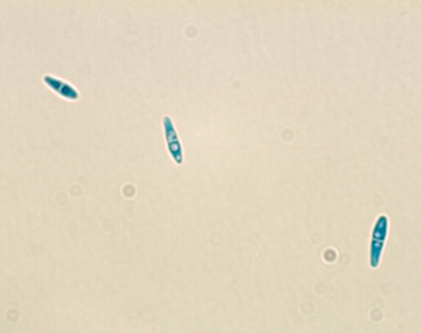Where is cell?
<instances>
[{"instance_id": "cell-3", "label": "cell", "mask_w": 422, "mask_h": 333, "mask_svg": "<svg viewBox=\"0 0 422 333\" xmlns=\"http://www.w3.org/2000/svg\"><path fill=\"white\" fill-rule=\"evenodd\" d=\"M163 128L168 152L172 160L180 164L183 162V152L177 134L176 129L169 116H165L163 120Z\"/></svg>"}, {"instance_id": "cell-1", "label": "cell", "mask_w": 422, "mask_h": 333, "mask_svg": "<svg viewBox=\"0 0 422 333\" xmlns=\"http://www.w3.org/2000/svg\"><path fill=\"white\" fill-rule=\"evenodd\" d=\"M388 219L385 215L380 216L372 231L370 247V265L372 269L379 265L387 236Z\"/></svg>"}, {"instance_id": "cell-2", "label": "cell", "mask_w": 422, "mask_h": 333, "mask_svg": "<svg viewBox=\"0 0 422 333\" xmlns=\"http://www.w3.org/2000/svg\"><path fill=\"white\" fill-rule=\"evenodd\" d=\"M42 79L49 90L65 101L76 102L80 99V91L71 82L51 74L44 75Z\"/></svg>"}]
</instances>
